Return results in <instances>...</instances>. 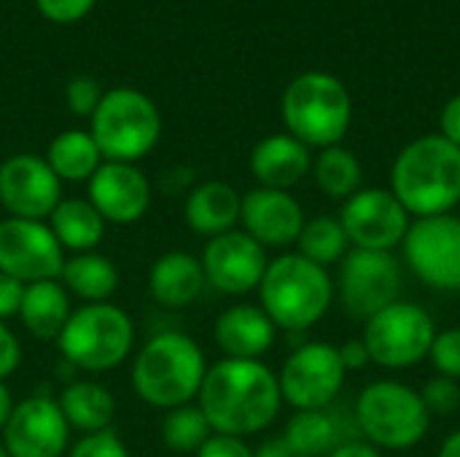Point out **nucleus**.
<instances>
[{
    "mask_svg": "<svg viewBox=\"0 0 460 457\" xmlns=\"http://www.w3.org/2000/svg\"><path fill=\"white\" fill-rule=\"evenodd\" d=\"M197 404L213 434L245 439L275 423L283 396L278 374L267 364L221 358L208 366Z\"/></svg>",
    "mask_w": 460,
    "mask_h": 457,
    "instance_id": "1",
    "label": "nucleus"
},
{
    "mask_svg": "<svg viewBox=\"0 0 460 457\" xmlns=\"http://www.w3.org/2000/svg\"><path fill=\"white\" fill-rule=\"evenodd\" d=\"M208 374V358L197 339L183 331L154 334L132 358L135 396L162 412L194 404Z\"/></svg>",
    "mask_w": 460,
    "mask_h": 457,
    "instance_id": "2",
    "label": "nucleus"
},
{
    "mask_svg": "<svg viewBox=\"0 0 460 457\" xmlns=\"http://www.w3.org/2000/svg\"><path fill=\"white\" fill-rule=\"evenodd\" d=\"M391 191L415 218L450 213L460 202V148L442 135L412 140L394 162Z\"/></svg>",
    "mask_w": 460,
    "mask_h": 457,
    "instance_id": "3",
    "label": "nucleus"
},
{
    "mask_svg": "<svg viewBox=\"0 0 460 457\" xmlns=\"http://www.w3.org/2000/svg\"><path fill=\"white\" fill-rule=\"evenodd\" d=\"M332 299L334 283L329 269L299 253H286L270 261L259 283V307L283 331H307L329 312Z\"/></svg>",
    "mask_w": 460,
    "mask_h": 457,
    "instance_id": "4",
    "label": "nucleus"
},
{
    "mask_svg": "<svg viewBox=\"0 0 460 457\" xmlns=\"http://www.w3.org/2000/svg\"><path fill=\"white\" fill-rule=\"evenodd\" d=\"M280 113L288 135H294L307 148L340 145L350 129L353 102L345 83L323 70H310L296 75L280 100Z\"/></svg>",
    "mask_w": 460,
    "mask_h": 457,
    "instance_id": "5",
    "label": "nucleus"
},
{
    "mask_svg": "<svg viewBox=\"0 0 460 457\" xmlns=\"http://www.w3.org/2000/svg\"><path fill=\"white\" fill-rule=\"evenodd\" d=\"M57 347L75 369L105 374L132 356L135 323L119 304H81L57 337Z\"/></svg>",
    "mask_w": 460,
    "mask_h": 457,
    "instance_id": "6",
    "label": "nucleus"
},
{
    "mask_svg": "<svg viewBox=\"0 0 460 457\" xmlns=\"http://www.w3.org/2000/svg\"><path fill=\"white\" fill-rule=\"evenodd\" d=\"M89 135L94 137L105 162H140L154 151L162 135V116L156 102L132 86L108 89L89 119Z\"/></svg>",
    "mask_w": 460,
    "mask_h": 457,
    "instance_id": "7",
    "label": "nucleus"
},
{
    "mask_svg": "<svg viewBox=\"0 0 460 457\" xmlns=\"http://www.w3.org/2000/svg\"><path fill=\"white\" fill-rule=\"evenodd\" d=\"M431 426V415L418 391L396 380L367 385L356 401V428L367 444L383 450L415 447Z\"/></svg>",
    "mask_w": 460,
    "mask_h": 457,
    "instance_id": "8",
    "label": "nucleus"
},
{
    "mask_svg": "<svg viewBox=\"0 0 460 457\" xmlns=\"http://www.w3.org/2000/svg\"><path fill=\"white\" fill-rule=\"evenodd\" d=\"M434 337V318L420 304L394 302L367 321L361 342L372 364L383 369H410L429 358Z\"/></svg>",
    "mask_w": 460,
    "mask_h": 457,
    "instance_id": "9",
    "label": "nucleus"
},
{
    "mask_svg": "<svg viewBox=\"0 0 460 457\" xmlns=\"http://www.w3.org/2000/svg\"><path fill=\"white\" fill-rule=\"evenodd\" d=\"M345 377L348 372L334 345L305 342L286 358L278 374V385L286 404H291L296 412H310L329 409L340 396Z\"/></svg>",
    "mask_w": 460,
    "mask_h": 457,
    "instance_id": "10",
    "label": "nucleus"
},
{
    "mask_svg": "<svg viewBox=\"0 0 460 457\" xmlns=\"http://www.w3.org/2000/svg\"><path fill=\"white\" fill-rule=\"evenodd\" d=\"M337 291H340L342 310L350 318L369 321L388 304L399 302L402 267L394 253L353 248L340 261Z\"/></svg>",
    "mask_w": 460,
    "mask_h": 457,
    "instance_id": "11",
    "label": "nucleus"
},
{
    "mask_svg": "<svg viewBox=\"0 0 460 457\" xmlns=\"http://www.w3.org/2000/svg\"><path fill=\"white\" fill-rule=\"evenodd\" d=\"M407 267L437 291H460V218H418L402 242Z\"/></svg>",
    "mask_w": 460,
    "mask_h": 457,
    "instance_id": "12",
    "label": "nucleus"
},
{
    "mask_svg": "<svg viewBox=\"0 0 460 457\" xmlns=\"http://www.w3.org/2000/svg\"><path fill=\"white\" fill-rule=\"evenodd\" d=\"M65 250L46 221L3 218L0 221V272L30 286L59 280Z\"/></svg>",
    "mask_w": 460,
    "mask_h": 457,
    "instance_id": "13",
    "label": "nucleus"
},
{
    "mask_svg": "<svg viewBox=\"0 0 460 457\" xmlns=\"http://www.w3.org/2000/svg\"><path fill=\"white\" fill-rule=\"evenodd\" d=\"M340 224L358 250L394 253L410 232V213L394 197L391 189H361L345 199Z\"/></svg>",
    "mask_w": 460,
    "mask_h": 457,
    "instance_id": "14",
    "label": "nucleus"
},
{
    "mask_svg": "<svg viewBox=\"0 0 460 457\" xmlns=\"http://www.w3.org/2000/svg\"><path fill=\"white\" fill-rule=\"evenodd\" d=\"M62 199V180L38 154H13L0 162V207L8 218L49 221Z\"/></svg>",
    "mask_w": 460,
    "mask_h": 457,
    "instance_id": "15",
    "label": "nucleus"
},
{
    "mask_svg": "<svg viewBox=\"0 0 460 457\" xmlns=\"http://www.w3.org/2000/svg\"><path fill=\"white\" fill-rule=\"evenodd\" d=\"M0 439L11 457H65L70 450V426L57 399L35 393L16 401Z\"/></svg>",
    "mask_w": 460,
    "mask_h": 457,
    "instance_id": "16",
    "label": "nucleus"
},
{
    "mask_svg": "<svg viewBox=\"0 0 460 457\" xmlns=\"http://www.w3.org/2000/svg\"><path fill=\"white\" fill-rule=\"evenodd\" d=\"M205 283L226 296H243L259 291V283L270 267L267 248H261L243 229H232L208 240L202 256Z\"/></svg>",
    "mask_w": 460,
    "mask_h": 457,
    "instance_id": "17",
    "label": "nucleus"
},
{
    "mask_svg": "<svg viewBox=\"0 0 460 457\" xmlns=\"http://www.w3.org/2000/svg\"><path fill=\"white\" fill-rule=\"evenodd\" d=\"M86 199L108 226H132L151 207V183L137 164L102 162L86 183Z\"/></svg>",
    "mask_w": 460,
    "mask_h": 457,
    "instance_id": "18",
    "label": "nucleus"
},
{
    "mask_svg": "<svg viewBox=\"0 0 460 457\" xmlns=\"http://www.w3.org/2000/svg\"><path fill=\"white\" fill-rule=\"evenodd\" d=\"M240 224L248 237L261 248H288L299 240L305 226V210L291 191L253 189L243 194Z\"/></svg>",
    "mask_w": 460,
    "mask_h": 457,
    "instance_id": "19",
    "label": "nucleus"
},
{
    "mask_svg": "<svg viewBox=\"0 0 460 457\" xmlns=\"http://www.w3.org/2000/svg\"><path fill=\"white\" fill-rule=\"evenodd\" d=\"M278 326L259 304H232L226 307L213 329V339L224 358L237 361H261L272 350Z\"/></svg>",
    "mask_w": 460,
    "mask_h": 457,
    "instance_id": "20",
    "label": "nucleus"
},
{
    "mask_svg": "<svg viewBox=\"0 0 460 457\" xmlns=\"http://www.w3.org/2000/svg\"><path fill=\"white\" fill-rule=\"evenodd\" d=\"M310 167H313L310 148L288 132L270 135L259 140L256 148L251 151V172L261 189L288 191L296 183H302Z\"/></svg>",
    "mask_w": 460,
    "mask_h": 457,
    "instance_id": "21",
    "label": "nucleus"
},
{
    "mask_svg": "<svg viewBox=\"0 0 460 457\" xmlns=\"http://www.w3.org/2000/svg\"><path fill=\"white\" fill-rule=\"evenodd\" d=\"M205 286L202 261L189 250H167L148 269V291L167 310H186L202 296Z\"/></svg>",
    "mask_w": 460,
    "mask_h": 457,
    "instance_id": "22",
    "label": "nucleus"
},
{
    "mask_svg": "<svg viewBox=\"0 0 460 457\" xmlns=\"http://www.w3.org/2000/svg\"><path fill=\"white\" fill-rule=\"evenodd\" d=\"M243 194L224 180H205L194 186L183 202V221L194 234L208 240L232 232L240 224Z\"/></svg>",
    "mask_w": 460,
    "mask_h": 457,
    "instance_id": "23",
    "label": "nucleus"
},
{
    "mask_svg": "<svg viewBox=\"0 0 460 457\" xmlns=\"http://www.w3.org/2000/svg\"><path fill=\"white\" fill-rule=\"evenodd\" d=\"M70 315H73L70 294L65 291L59 280L24 286V296H22V307L16 318L22 321L30 337L43 339V342H57Z\"/></svg>",
    "mask_w": 460,
    "mask_h": 457,
    "instance_id": "24",
    "label": "nucleus"
},
{
    "mask_svg": "<svg viewBox=\"0 0 460 457\" xmlns=\"http://www.w3.org/2000/svg\"><path fill=\"white\" fill-rule=\"evenodd\" d=\"M49 229L67 253H92L105 240V218L94 210L86 197H62L49 215Z\"/></svg>",
    "mask_w": 460,
    "mask_h": 457,
    "instance_id": "25",
    "label": "nucleus"
},
{
    "mask_svg": "<svg viewBox=\"0 0 460 457\" xmlns=\"http://www.w3.org/2000/svg\"><path fill=\"white\" fill-rule=\"evenodd\" d=\"M59 412L70 431H78L81 436L86 434H100L108 431L113 417H116V399L113 393L94 382V380H78L70 382L59 396H57Z\"/></svg>",
    "mask_w": 460,
    "mask_h": 457,
    "instance_id": "26",
    "label": "nucleus"
},
{
    "mask_svg": "<svg viewBox=\"0 0 460 457\" xmlns=\"http://www.w3.org/2000/svg\"><path fill=\"white\" fill-rule=\"evenodd\" d=\"M59 283L65 286L70 296H78L84 304H102V302H111L113 294L119 291L121 275H119V267L108 256L92 250V253H75L65 259Z\"/></svg>",
    "mask_w": 460,
    "mask_h": 457,
    "instance_id": "27",
    "label": "nucleus"
},
{
    "mask_svg": "<svg viewBox=\"0 0 460 457\" xmlns=\"http://www.w3.org/2000/svg\"><path fill=\"white\" fill-rule=\"evenodd\" d=\"M46 164L62 183H89V178L105 162L94 137L86 129H65L59 132L46 151Z\"/></svg>",
    "mask_w": 460,
    "mask_h": 457,
    "instance_id": "28",
    "label": "nucleus"
},
{
    "mask_svg": "<svg viewBox=\"0 0 460 457\" xmlns=\"http://www.w3.org/2000/svg\"><path fill=\"white\" fill-rule=\"evenodd\" d=\"M283 439L288 447L302 457H326L332 455L342 442V428L334 415L326 409H310V412H294V417L286 423Z\"/></svg>",
    "mask_w": 460,
    "mask_h": 457,
    "instance_id": "29",
    "label": "nucleus"
},
{
    "mask_svg": "<svg viewBox=\"0 0 460 457\" xmlns=\"http://www.w3.org/2000/svg\"><path fill=\"white\" fill-rule=\"evenodd\" d=\"M313 175L318 189L329 197V199H350L356 191H361V164L358 159L342 148V145H332L323 148L313 164Z\"/></svg>",
    "mask_w": 460,
    "mask_h": 457,
    "instance_id": "30",
    "label": "nucleus"
},
{
    "mask_svg": "<svg viewBox=\"0 0 460 457\" xmlns=\"http://www.w3.org/2000/svg\"><path fill=\"white\" fill-rule=\"evenodd\" d=\"M348 245L350 242L340 218H332V215H318L313 221H305L302 234L296 240L299 256H305L307 261L323 269L332 264H340L348 256Z\"/></svg>",
    "mask_w": 460,
    "mask_h": 457,
    "instance_id": "31",
    "label": "nucleus"
},
{
    "mask_svg": "<svg viewBox=\"0 0 460 457\" xmlns=\"http://www.w3.org/2000/svg\"><path fill=\"white\" fill-rule=\"evenodd\" d=\"M159 434L167 450L181 453V455H197L199 447L213 436V428L205 412L199 409V404L194 401V404H183V407L164 412Z\"/></svg>",
    "mask_w": 460,
    "mask_h": 457,
    "instance_id": "32",
    "label": "nucleus"
},
{
    "mask_svg": "<svg viewBox=\"0 0 460 457\" xmlns=\"http://www.w3.org/2000/svg\"><path fill=\"white\" fill-rule=\"evenodd\" d=\"M434 369L439 377L460 380V329H447L434 337L431 353H429Z\"/></svg>",
    "mask_w": 460,
    "mask_h": 457,
    "instance_id": "33",
    "label": "nucleus"
},
{
    "mask_svg": "<svg viewBox=\"0 0 460 457\" xmlns=\"http://www.w3.org/2000/svg\"><path fill=\"white\" fill-rule=\"evenodd\" d=\"M102 94H105L102 86L92 75H75L65 86V102L81 119H92V113L97 110Z\"/></svg>",
    "mask_w": 460,
    "mask_h": 457,
    "instance_id": "34",
    "label": "nucleus"
},
{
    "mask_svg": "<svg viewBox=\"0 0 460 457\" xmlns=\"http://www.w3.org/2000/svg\"><path fill=\"white\" fill-rule=\"evenodd\" d=\"M420 399L429 409V415H453L460 407V385L447 377H434L423 385Z\"/></svg>",
    "mask_w": 460,
    "mask_h": 457,
    "instance_id": "35",
    "label": "nucleus"
},
{
    "mask_svg": "<svg viewBox=\"0 0 460 457\" xmlns=\"http://www.w3.org/2000/svg\"><path fill=\"white\" fill-rule=\"evenodd\" d=\"M67 457H129V450L121 442V436L108 428V431H100V434L81 436L67 450Z\"/></svg>",
    "mask_w": 460,
    "mask_h": 457,
    "instance_id": "36",
    "label": "nucleus"
},
{
    "mask_svg": "<svg viewBox=\"0 0 460 457\" xmlns=\"http://www.w3.org/2000/svg\"><path fill=\"white\" fill-rule=\"evenodd\" d=\"M35 5L46 19L57 24H73L92 11L94 0H35Z\"/></svg>",
    "mask_w": 460,
    "mask_h": 457,
    "instance_id": "37",
    "label": "nucleus"
},
{
    "mask_svg": "<svg viewBox=\"0 0 460 457\" xmlns=\"http://www.w3.org/2000/svg\"><path fill=\"white\" fill-rule=\"evenodd\" d=\"M22 364V345L19 337L8 323L0 321V382H5Z\"/></svg>",
    "mask_w": 460,
    "mask_h": 457,
    "instance_id": "38",
    "label": "nucleus"
},
{
    "mask_svg": "<svg viewBox=\"0 0 460 457\" xmlns=\"http://www.w3.org/2000/svg\"><path fill=\"white\" fill-rule=\"evenodd\" d=\"M194 457H253V450L245 444V439L213 434Z\"/></svg>",
    "mask_w": 460,
    "mask_h": 457,
    "instance_id": "39",
    "label": "nucleus"
},
{
    "mask_svg": "<svg viewBox=\"0 0 460 457\" xmlns=\"http://www.w3.org/2000/svg\"><path fill=\"white\" fill-rule=\"evenodd\" d=\"M22 296H24V283L8 277L0 272V321L5 323L8 318L19 315L22 307Z\"/></svg>",
    "mask_w": 460,
    "mask_h": 457,
    "instance_id": "40",
    "label": "nucleus"
},
{
    "mask_svg": "<svg viewBox=\"0 0 460 457\" xmlns=\"http://www.w3.org/2000/svg\"><path fill=\"white\" fill-rule=\"evenodd\" d=\"M340 350V358H342V366H345V372H361V369H367L369 364H372V358H369V350H367V345L361 342V339H348L342 347H337Z\"/></svg>",
    "mask_w": 460,
    "mask_h": 457,
    "instance_id": "41",
    "label": "nucleus"
},
{
    "mask_svg": "<svg viewBox=\"0 0 460 457\" xmlns=\"http://www.w3.org/2000/svg\"><path fill=\"white\" fill-rule=\"evenodd\" d=\"M439 124H442V132H439V135L460 148V94H456V97L445 105Z\"/></svg>",
    "mask_w": 460,
    "mask_h": 457,
    "instance_id": "42",
    "label": "nucleus"
},
{
    "mask_svg": "<svg viewBox=\"0 0 460 457\" xmlns=\"http://www.w3.org/2000/svg\"><path fill=\"white\" fill-rule=\"evenodd\" d=\"M326 457H383L377 453V447L367 444V442H345L340 444L332 455Z\"/></svg>",
    "mask_w": 460,
    "mask_h": 457,
    "instance_id": "43",
    "label": "nucleus"
},
{
    "mask_svg": "<svg viewBox=\"0 0 460 457\" xmlns=\"http://www.w3.org/2000/svg\"><path fill=\"white\" fill-rule=\"evenodd\" d=\"M253 457H302V455H296V453L288 447V442L280 436V439H270V442H264L259 450H253Z\"/></svg>",
    "mask_w": 460,
    "mask_h": 457,
    "instance_id": "44",
    "label": "nucleus"
},
{
    "mask_svg": "<svg viewBox=\"0 0 460 457\" xmlns=\"http://www.w3.org/2000/svg\"><path fill=\"white\" fill-rule=\"evenodd\" d=\"M13 407H16V401H13V396H11V388H8L5 382H0V434H3V428H5V423H8V417H11V412H13Z\"/></svg>",
    "mask_w": 460,
    "mask_h": 457,
    "instance_id": "45",
    "label": "nucleus"
},
{
    "mask_svg": "<svg viewBox=\"0 0 460 457\" xmlns=\"http://www.w3.org/2000/svg\"><path fill=\"white\" fill-rule=\"evenodd\" d=\"M439 457H460V428L445 439V444L439 450Z\"/></svg>",
    "mask_w": 460,
    "mask_h": 457,
    "instance_id": "46",
    "label": "nucleus"
},
{
    "mask_svg": "<svg viewBox=\"0 0 460 457\" xmlns=\"http://www.w3.org/2000/svg\"><path fill=\"white\" fill-rule=\"evenodd\" d=\"M0 457H11L8 455V450H5V444H3V439H0Z\"/></svg>",
    "mask_w": 460,
    "mask_h": 457,
    "instance_id": "47",
    "label": "nucleus"
}]
</instances>
